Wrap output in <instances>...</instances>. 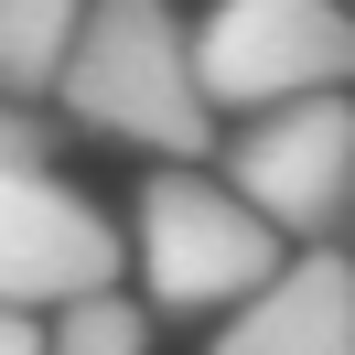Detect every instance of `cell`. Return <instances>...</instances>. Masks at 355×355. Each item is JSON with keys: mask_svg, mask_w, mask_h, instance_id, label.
<instances>
[{"mask_svg": "<svg viewBox=\"0 0 355 355\" xmlns=\"http://www.w3.org/2000/svg\"><path fill=\"white\" fill-rule=\"evenodd\" d=\"M65 119L97 140H140L173 173H205V140H216V97L194 76V33L173 22V0H87V33H76L65 65Z\"/></svg>", "mask_w": 355, "mask_h": 355, "instance_id": "cell-1", "label": "cell"}, {"mask_svg": "<svg viewBox=\"0 0 355 355\" xmlns=\"http://www.w3.org/2000/svg\"><path fill=\"white\" fill-rule=\"evenodd\" d=\"M194 76L216 108H302L355 87V11L345 0H216L194 22Z\"/></svg>", "mask_w": 355, "mask_h": 355, "instance_id": "cell-2", "label": "cell"}, {"mask_svg": "<svg viewBox=\"0 0 355 355\" xmlns=\"http://www.w3.org/2000/svg\"><path fill=\"white\" fill-rule=\"evenodd\" d=\"M140 280L162 312H248L280 280V226L205 173H162L140 194Z\"/></svg>", "mask_w": 355, "mask_h": 355, "instance_id": "cell-3", "label": "cell"}, {"mask_svg": "<svg viewBox=\"0 0 355 355\" xmlns=\"http://www.w3.org/2000/svg\"><path fill=\"white\" fill-rule=\"evenodd\" d=\"M226 194L259 205L280 237L323 248L355 216V97H302V108H269L226 140Z\"/></svg>", "mask_w": 355, "mask_h": 355, "instance_id": "cell-4", "label": "cell"}, {"mask_svg": "<svg viewBox=\"0 0 355 355\" xmlns=\"http://www.w3.org/2000/svg\"><path fill=\"white\" fill-rule=\"evenodd\" d=\"M119 280V226L76 194L65 173H0V312H54L108 302Z\"/></svg>", "mask_w": 355, "mask_h": 355, "instance_id": "cell-5", "label": "cell"}, {"mask_svg": "<svg viewBox=\"0 0 355 355\" xmlns=\"http://www.w3.org/2000/svg\"><path fill=\"white\" fill-rule=\"evenodd\" d=\"M216 355H355V259H334V248L291 259L216 334Z\"/></svg>", "mask_w": 355, "mask_h": 355, "instance_id": "cell-6", "label": "cell"}, {"mask_svg": "<svg viewBox=\"0 0 355 355\" xmlns=\"http://www.w3.org/2000/svg\"><path fill=\"white\" fill-rule=\"evenodd\" d=\"M76 33H87V0H0V97L33 108V97L65 87Z\"/></svg>", "mask_w": 355, "mask_h": 355, "instance_id": "cell-7", "label": "cell"}, {"mask_svg": "<svg viewBox=\"0 0 355 355\" xmlns=\"http://www.w3.org/2000/svg\"><path fill=\"white\" fill-rule=\"evenodd\" d=\"M54 355H151V323H140V302H76L65 323H54Z\"/></svg>", "mask_w": 355, "mask_h": 355, "instance_id": "cell-8", "label": "cell"}, {"mask_svg": "<svg viewBox=\"0 0 355 355\" xmlns=\"http://www.w3.org/2000/svg\"><path fill=\"white\" fill-rule=\"evenodd\" d=\"M54 140H65V119H33L0 97V173H54Z\"/></svg>", "mask_w": 355, "mask_h": 355, "instance_id": "cell-9", "label": "cell"}, {"mask_svg": "<svg viewBox=\"0 0 355 355\" xmlns=\"http://www.w3.org/2000/svg\"><path fill=\"white\" fill-rule=\"evenodd\" d=\"M0 355H54V334H33V312H0Z\"/></svg>", "mask_w": 355, "mask_h": 355, "instance_id": "cell-10", "label": "cell"}, {"mask_svg": "<svg viewBox=\"0 0 355 355\" xmlns=\"http://www.w3.org/2000/svg\"><path fill=\"white\" fill-rule=\"evenodd\" d=\"M345 11H355V0H345Z\"/></svg>", "mask_w": 355, "mask_h": 355, "instance_id": "cell-11", "label": "cell"}]
</instances>
